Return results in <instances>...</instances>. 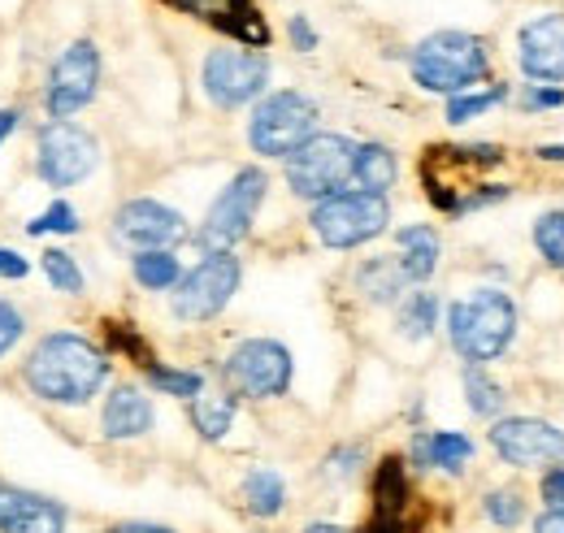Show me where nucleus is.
<instances>
[{
	"mask_svg": "<svg viewBox=\"0 0 564 533\" xmlns=\"http://www.w3.org/2000/svg\"><path fill=\"white\" fill-rule=\"evenodd\" d=\"M109 373V360L78 334H48L26 360V387L48 403H87Z\"/></svg>",
	"mask_w": 564,
	"mask_h": 533,
	"instance_id": "f257e3e1",
	"label": "nucleus"
},
{
	"mask_svg": "<svg viewBox=\"0 0 564 533\" xmlns=\"http://www.w3.org/2000/svg\"><path fill=\"white\" fill-rule=\"evenodd\" d=\"M499 161H503L499 148H430L422 161L425 192L447 213H469V208L503 200L508 196L503 187H482L478 178H469V174L491 170Z\"/></svg>",
	"mask_w": 564,
	"mask_h": 533,
	"instance_id": "f03ea898",
	"label": "nucleus"
},
{
	"mask_svg": "<svg viewBox=\"0 0 564 533\" xmlns=\"http://www.w3.org/2000/svg\"><path fill=\"white\" fill-rule=\"evenodd\" d=\"M512 330H517V308L503 291H491V286L474 291L469 300H456L447 313L452 347L474 365L495 360L512 342Z\"/></svg>",
	"mask_w": 564,
	"mask_h": 533,
	"instance_id": "7ed1b4c3",
	"label": "nucleus"
},
{
	"mask_svg": "<svg viewBox=\"0 0 564 533\" xmlns=\"http://www.w3.org/2000/svg\"><path fill=\"white\" fill-rule=\"evenodd\" d=\"M487 74V44L465 31H438L417 44L413 53V78L425 91L460 96Z\"/></svg>",
	"mask_w": 564,
	"mask_h": 533,
	"instance_id": "20e7f679",
	"label": "nucleus"
},
{
	"mask_svg": "<svg viewBox=\"0 0 564 533\" xmlns=\"http://www.w3.org/2000/svg\"><path fill=\"white\" fill-rule=\"evenodd\" d=\"M356 170V143L344 134H313L304 148L291 152L286 161V183L304 200H330L339 196L344 183H352Z\"/></svg>",
	"mask_w": 564,
	"mask_h": 533,
	"instance_id": "39448f33",
	"label": "nucleus"
},
{
	"mask_svg": "<svg viewBox=\"0 0 564 533\" xmlns=\"http://www.w3.org/2000/svg\"><path fill=\"white\" fill-rule=\"evenodd\" d=\"M317 127V105L300 91H274L270 100L257 105L248 139L261 156H291L295 148H304Z\"/></svg>",
	"mask_w": 564,
	"mask_h": 533,
	"instance_id": "423d86ee",
	"label": "nucleus"
},
{
	"mask_svg": "<svg viewBox=\"0 0 564 533\" xmlns=\"http://www.w3.org/2000/svg\"><path fill=\"white\" fill-rule=\"evenodd\" d=\"M391 221L387 200L369 192H339L313 208V230L326 248H360L373 235H382Z\"/></svg>",
	"mask_w": 564,
	"mask_h": 533,
	"instance_id": "0eeeda50",
	"label": "nucleus"
},
{
	"mask_svg": "<svg viewBox=\"0 0 564 533\" xmlns=\"http://www.w3.org/2000/svg\"><path fill=\"white\" fill-rule=\"evenodd\" d=\"M265 174L261 170H239L235 178H230V187L213 200L209 217H205V226H200V243L209 248V252H226V248H235L248 230H252V221H257V208L265 200Z\"/></svg>",
	"mask_w": 564,
	"mask_h": 533,
	"instance_id": "6e6552de",
	"label": "nucleus"
},
{
	"mask_svg": "<svg viewBox=\"0 0 564 533\" xmlns=\"http://www.w3.org/2000/svg\"><path fill=\"white\" fill-rule=\"evenodd\" d=\"M226 382L235 395H252V400H274L291 387V351L270 338H252L239 342L226 360Z\"/></svg>",
	"mask_w": 564,
	"mask_h": 533,
	"instance_id": "1a4fd4ad",
	"label": "nucleus"
},
{
	"mask_svg": "<svg viewBox=\"0 0 564 533\" xmlns=\"http://www.w3.org/2000/svg\"><path fill=\"white\" fill-rule=\"evenodd\" d=\"M235 291H239V261L230 252H209L200 265L178 282L174 313L183 322H209V317H217L230 304Z\"/></svg>",
	"mask_w": 564,
	"mask_h": 533,
	"instance_id": "9d476101",
	"label": "nucleus"
},
{
	"mask_svg": "<svg viewBox=\"0 0 564 533\" xmlns=\"http://www.w3.org/2000/svg\"><path fill=\"white\" fill-rule=\"evenodd\" d=\"M265 83H270V62L257 48H217L205 62V91L221 109H239L257 100Z\"/></svg>",
	"mask_w": 564,
	"mask_h": 533,
	"instance_id": "9b49d317",
	"label": "nucleus"
},
{
	"mask_svg": "<svg viewBox=\"0 0 564 533\" xmlns=\"http://www.w3.org/2000/svg\"><path fill=\"white\" fill-rule=\"evenodd\" d=\"M491 447L499 452L503 465L517 468L564 465V429L547 425V421H534V416L499 421L491 429Z\"/></svg>",
	"mask_w": 564,
	"mask_h": 533,
	"instance_id": "f8f14e48",
	"label": "nucleus"
},
{
	"mask_svg": "<svg viewBox=\"0 0 564 533\" xmlns=\"http://www.w3.org/2000/svg\"><path fill=\"white\" fill-rule=\"evenodd\" d=\"M96 83H100V53H96V44L78 40V44H70V48L57 57V66L48 74V91H44L48 113H53V118L78 113V109L96 96Z\"/></svg>",
	"mask_w": 564,
	"mask_h": 533,
	"instance_id": "ddd939ff",
	"label": "nucleus"
},
{
	"mask_svg": "<svg viewBox=\"0 0 564 533\" xmlns=\"http://www.w3.org/2000/svg\"><path fill=\"white\" fill-rule=\"evenodd\" d=\"M100 152H96V139L87 131H78L70 122H57L48 127L40 139V178L48 187H74L83 183L91 170H96Z\"/></svg>",
	"mask_w": 564,
	"mask_h": 533,
	"instance_id": "4468645a",
	"label": "nucleus"
},
{
	"mask_svg": "<svg viewBox=\"0 0 564 533\" xmlns=\"http://www.w3.org/2000/svg\"><path fill=\"white\" fill-rule=\"evenodd\" d=\"M187 235V221L156 200H131L118 208L113 217V239L135 248V252H165Z\"/></svg>",
	"mask_w": 564,
	"mask_h": 533,
	"instance_id": "2eb2a0df",
	"label": "nucleus"
},
{
	"mask_svg": "<svg viewBox=\"0 0 564 533\" xmlns=\"http://www.w3.org/2000/svg\"><path fill=\"white\" fill-rule=\"evenodd\" d=\"M165 4H174L192 18H205L209 26L235 35L243 48H265L270 44V26L261 22L252 0H165Z\"/></svg>",
	"mask_w": 564,
	"mask_h": 533,
	"instance_id": "dca6fc26",
	"label": "nucleus"
},
{
	"mask_svg": "<svg viewBox=\"0 0 564 533\" xmlns=\"http://www.w3.org/2000/svg\"><path fill=\"white\" fill-rule=\"evenodd\" d=\"M409 503H413V490H409L404 465L391 456V460H382L378 477H373V516L360 533H413Z\"/></svg>",
	"mask_w": 564,
	"mask_h": 533,
	"instance_id": "f3484780",
	"label": "nucleus"
},
{
	"mask_svg": "<svg viewBox=\"0 0 564 533\" xmlns=\"http://www.w3.org/2000/svg\"><path fill=\"white\" fill-rule=\"evenodd\" d=\"M521 69L539 83L564 78V13H547L521 31Z\"/></svg>",
	"mask_w": 564,
	"mask_h": 533,
	"instance_id": "a211bd4d",
	"label": "nucleus"
},
{
	"mask_svg": "<svg viewBox=\"0 0 564 533\" xmlns=\"http://www.w3.org/2000/svg\"><path fill=\"white\" fill-rule=\"evenodd\" d=\"M0 533H66V512L44 494L0 486Z\"/></svg>",
	"mask_w": 564,
	"mask_h": 533,
	"instance_id": "6ab92c4d",
	"label": "nucleus"
},
{
	"mask_svg": "<svg viewBox=\"0 0 564 533\" xmlns=\"http://www.w3.org/2000/svg\"><path fill=\"white\" fill-rule=\"evenodd\" d=\"M152 429V403L135 387H118L105 403V434L109 438H140Z\"/></svg>",
	"mask_w": 564,
	"mask_h": 533,
	"instance_id": "aec40b11",
	"label": "nucleus"
},
{
	"mask_svg": "<svg viewBox=\"0 0 564 533\" xmlns=\"http://www.w3.org/2000/svg\"><path fill=\"white\" fill-rule=\"evenodd\" d=\"M400 269L409 282H425L438 265V235L430 226H404L400 230Z\"/></svg>",
	"mask_w": 564,
	"mask_h": 533,
	"instance_id": "412c9836",
	"label": "nucleus"
},
{
	"mask_svg": "<svg viewBox=\"0 0 564 533\" xmlns=\"http://www.w3.org/2000/svg\"><path fill=\"white\" fill-rule=\"evenodd\" d=\"M413 456H417L422 465H434V468H447V472H456V468L469 465V456H474V443H469L465 434L438 429V434H422V438L413 443Z\"/></svg>",
	"mask_w": 564,
	"mask_h": 533,
	"instance_id": "4be33fe9",
	"label": "nucleus"
},
{
	"mask_svg": "<svg viewBox=\"0 0 564 533\" xmlns=\"http://www.w3.org/2000/svg\"><path fill=\"white\" fill-rule=\"evenodd\" d=\"M352 183L369 196H382L387 187H395V156L382 148V143H365L356 148V170Z\"/></svg>",
	"mask_w": 564,
	"mask_h": 533,
	"instance_id": "5701e85b",
	"label": "nucleus"
},
{
	"mask_svg": "<svg viewBox=\"0 0 564 533\" xmlns=\"http://www.w3.org/2000/svg\"><path fill=\"white\" fill-rule=\"evenodd\" d=\"M243 499L257 516H279L282 499H286V486L274 468H252L248 481H243Z\"/></svg>",
	"mask_w": 564,
	"mask_h": 533,
	"instance_id": "b1692460",
	"label": "nucleus"
},
{
	"mask_svg": "<svg viewBox=\"0 0 564 533\" xmlns=\"http://www.w3.org/2000/svg\"><path fill=\"white\" fill-rule=\"evenodd\" d=\"M192 421H196V429L205 434V438H226V429H230V421H235V395H196L192 400Z\"/></svg>",
	"mask_w": 564,
	"mask_h": 533,
	"instance_id": "393cba45",
	"label": "nucleus"
},
{
	"mask_svg": "<svg viewBox=\"0 0 564 533\" xmlns=\"http://www.w3.org/2000/svg\"><path fill=\"white\" fill-rule=\"evenodd\" d=\"M178 257H170V252H140L135 257V282H140L143 291H170L174 282H178Z\"/></svg>",
	"mask_w": 564,
	"mask_h": 533,
	"instance_id": "a878e982",
	"label": "nucleus"
},
{
	"mask_svg": "<svg viewBox=\"0 0 564 533\" xmlns=\"http://www.w3.org/2000/svg\"><path fill=\"white\" fill-rule=\"evenodd\" d=\"M148 382L165 395H178V400H196L205 391V378L200 373H187V369H161V365H148Z\"/></svg>",
	"mask_w": 564,
	"mask_h": 533,
	"instance_id": "bb28decb",
	"label": "nucleus"
},
{
	"mask_svg": "<svg viewBox=\"0 0 564 533\" xmlns=\"http://www.w3.org/2000/svg\"><path fill=\"white\" fill-rule=\"evenodd\" d=\"M40 265H44L48 282H53L57 291H66V295H78V291H83V269L74 265L70 252H62V248H48Z\"/></svg>",
	"mask_w": 564,
	"mask_h": 533,
	"instance_id": "cd10ccee",
	"label": "nucleus"
},
{
	"mask_svg": "<svg viewBox=\"0 0 564 533\" xmlns=\"http://www.w3.org/2000/svg\"><path fill=\"white\" fill-rule=\"evenodd\" d=\"M434 317H438V304H434V295H425V291L409 295V304L400 308V326H404L409 338H425V334L434 330Z\"/></svg>",
	"mask_w": 564,
	"mask_h": 533,
	"instance_id": "c85d7f7f",
	"label": "nucleus"
},
{
	"mask_svg": "<svg viewBox=\"0 0 564 533\" xmlns=\"http://www.w3.org/2000/svg\"><path fill=\"white\" fill-rule=\"evenodd\" d=\"M465 395H469V407H474L478 416H495V412L503 407V391L495 387L482 369H469V373H465Z\"/></svg>",
	"mask_w": 564,
	"mask_h": 533,
	"instance_id": "c756f323",
	"label": "nucleus"
},
{
	"mask_svg": "<svg viewBox=\"0 0 564 533\" xmlns=\"http://www.w3.org/2000/svg\"><path fill=\"white\" fill-rule=\"evenodd\" d=\"M534 243H539V252L547 257V265L564 269V213L539 217V226H534Z\"/></svg>",
	"mask_w": 564,
	"mask_h": 533,
	"instance_id": "7c9ffc66",
	"label": "nucleus"
},
{
	"mask_svg": "<svg viewBox=\"0 0 564 533\" xmlns=\"http://www.w3.org/2000/svg\"><path fill=\"white\" fill-rule=\"evenodd\" d=\"M503 100V87H487V91H469V96H452V105H447V118L452 122H469V118H478V113H487L491 105Z\"/></svg>",
	"mask_w": 564,
	"mask_h": 533,
	"instance_id": "2f4dec72",
	"label": "nucleus"
},
{
	"mask_svg": "<svg viewBox=\"0 0 564 533\" xmlns=\"http://www.w3.org/2000/svg\"><path fill=\"white\" fill-rule=\"evenodd\" d=\"M487 516H491L499 530H512L525 516V503H521L517 490H495V494H487Z\"/></svg>",
	"mask_w": 564,
	"mask_h": 533,
	"instance_id": "473e14b6",
	"label": "nucleus"
},
{
	"mask_svg": "<svg viewBox=\"0 0 564 533\" xmlns=\"http://www.w3.org/2000/svg\"><path fill=\"white\" fill-rule=\"evenodd\" d=\"M360 282H365V286H373V291H369L373 300H391V295H395V286H400V282H409V278H404L400 261H395V265H382V261H378V265H369L365 273H360Z\"/></svg>",
	"mask_w": 564,
	"mask_h": 533,
	"instance_id": "72a5a7b5",
	"label": "nucleus"
},
{
	"mask_svg": "<svg viewBox=\"0 0 564 533\" xmlns=\"http://www.w3.org/2000/svg\"><path fill=\"white\" fill-rule=\"evenodd\" d=\"M26 230H31V235H44V230H48V235H74V230H78V213H74L70 204H53V208L40 213Z\"/></svg>",
	"mask_w": 564,
	"mask_h": 533,
	"instance_id": "f704fd0d",
	"label": "nucleus"
},
{
	"mask_svg": "<svg viewBox=\"0 0 564 533\" xmlns=\"http://www.w3.org/2000/svg\"><path fill=\"white\" fill-rule=\"evenodd\" d=\"M18 338H22V313H18L13 304H4V300H0V356H4Z\"/></svg>",
	"mask_w": 564,
	"mask_h": 533,
	"instance_id": "c9c22d12",
	"label": "nucleus"
},
{
	"mask_svg": "<svg viewBox=\"0 0 564 533\" xmlns=\"http://www.w3.org/2000/svg\"><path fill=\"white\" fill-rule=\"evenodd\" d=\"M543 499H547L552 512H564V468H552L543 477Z\"/></svg>",
	"mask_w": 564,
	"mask_h": 533,
	"instance_id": "e433bc0d",
	"label": "nucleus"
},
{
	"mask_svg": "<svg viewBox=\"0 0 564 533\" xmlns=\"http://www.w3.org/2000/svg\"><path fill=\"white\" fill-rule=\"evenodd\" d=\"M561 100L564 96L556 87H552V91H547V87H530V91H525V109H547V105H561Z\"/></svg>",
	"mask_w": 564,
	"mask_h": 533,
	"instance_id": "4c0bfd02",
	"label": "nucleus"
},
{
	"mask_svg": "<svg viewBox=\"0 0 564 533\" xmlns=\"http://www.w3.org/2000/svg\"><path fill=\"white\" fill-rule=\"evenodd\" d=\"M291 40H295V48H317V35H313V26L304 22V18H291Z\"/></svg>",
	"mask_w": 564,
	"mask_h": 533,
	"instance_id": "58836bf2",
	"label": "nucleus"
},
{
	"mask_svg": "<svg viewBox=\"0 0 564 533\" xmlns=\"http://www.w3.org/2000/svg\"><path fill=\"white\" fill-rule=\"evenodd\" d=\"M0 278H26V261L9 248H0Z\"/></svg>",
	"mask_w": 564,
	"mask_h": 533,
	"instance_id": "ea45409f",
	"label": "nucleus"
},
{
	"mask_svg": "<svg viewBox=\"0 0 564 533\" xmlns=\"http://www.w3.org/2000/svg\"><path fill=\"white\" fill-rule=\"evenodd\" d=\"M18 118H22L18 109H0V143H4V139H9L13 131H18Z\"/></svg>",
	"mask_w": 564,
	"mask_h": 533,
	"instance_id": "a19ab883",
	"label": "nucleus"
},
{
	"mask_svg": "<svg viewBox=\"0 0 564 533\" xmlns=\"http://www.w3.org/2000/svg\"><path fill=\"white\" fill-rule=\"evenodd\" d=\"M113 533H174V530H161V525H118Z\"/></svg>",
	"mask_w": 564,
	"mask_h": 533,
	"instance_id": "79ce46f5",
	"label": "nucleus"
},
{
	"mask_svg": "<svg viewBox=\"0 0 564 533\" xmlns=\"http://www.w3.org/2000/svg\"><path fill=\"white\" fill-rule=\"evenodd\" d=\"M539 156H543V161H564V143H556V148H539Z\"/></svg>",
	"mask_w": 564,
	"mask_h": 533,
	"instance_id": "37998d69",
	"label": "nucleus"
},
{
	"mask_svg": "<svg viewBox=\"0 0 564 533\" xmlns=\"http://www.w3.org/2000/svg\"><path fill=\"white\" fill-rule=\"evenodd\" d=\"M304 533H344V530H339V525H308Z\"/></svg>",
	"mask_w": 564,
	"mask_h": 533,
	"instance_id": "c03bdc74",
	"label": "nucleus"
}]
</instances>
